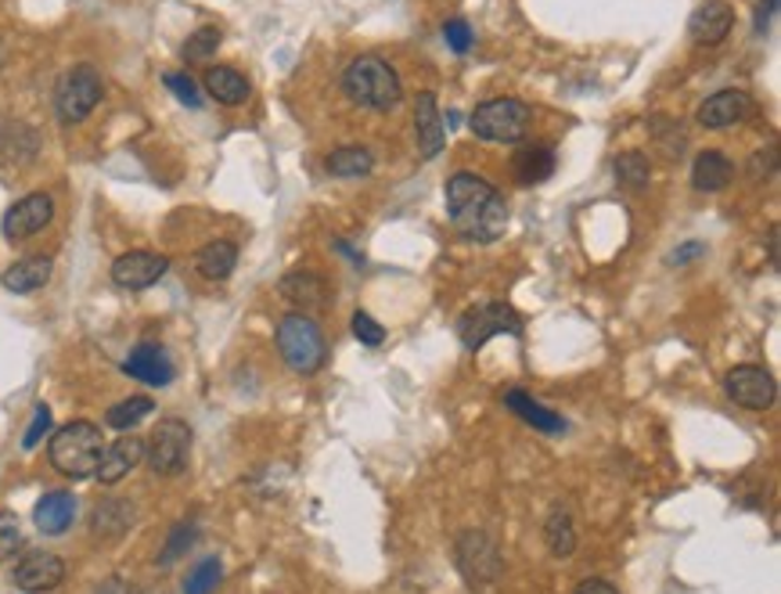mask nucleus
Wrapping results in <instances>:
<instances>
[{
  "label": "nucleus",
  "instance_id": "7c9ffc66",
  "mask_svg": "<svg viewBox=\"0 0 781 594\" xmlns=\"http://www.w3.org/2000/svg\"><path fill=\"white\" fill-rule=\"evenodd\" d=\"M223 580V566L220 559H202L198 566H191V573L184 576V594H213Z\"/></svg>",
  "mask_w": 781,
  "mask_h": 594
},
{
  "label": "nucleus",
  "instance_id": "c9c22d12",
  "mask_svg": "<svg viewBox=\"0 0 781 594\" xmlns=\"http://www.w3.org/2000/svg\"><path fill=\"white\" fill-rule=\"evenodd\" d=\"M443 40H446V47H451L454 55H468V51H473V30H468L465 19L443 22Z\"/></svg>",
  "mask_w": 781,
  "mask_h": 594
},
{
  "label": "nucleus",
  "instance_id": "1a4fd4ad",
  "mask_svg": "<svg viewBox=\"0 0 781 594\" xmlns=\"http://www.w3.org/2000/svg\"><path fill=\"white\" fill-rule=\"evenodd\" d=\"M457 566H462V573L468 584L476 587H487L493 580L501 576V551L493 537H487L482 529H465L462 540H457Z\"/></svg>",
  "mask_w": 781,
  "mask_h": 594
},
{
  "label": "nucleus",
  "instance_id": "393cba45",
  "mask_svg": "<svg viewBox=\"0 0 781 594\" xmlns=\"http://www.w3.org/2000/svg\"><path fill=\"white\" fill-rule=\"evenodd\" d=\"M234 264H238V245L228 242V238H217V242L202 245L198 256H195L198 275L209 278V281H228Z\"/></svg>",
  "mask_w": 781,
  "mask_h": 594
},
{
  "label": "nucleus",
  "instance_id": "a211bd4d",
  "mask_svg": "<svg viewBox=\"0 0 781 594\" xmlns=\"http://www.w3.org/2000/svg\"><path fill=\"white\" fill-rule=\"evenodd\" d=\"M749 116V94L746 91H716L713 97H706L699 108V127L706 130H724L735 127Z\"/></svg>",
  "mask_w": 781,
  "mask_h": 594
},
{
  "label": "nucleus",
  "instance_id": "6e6552de",
  "mask_svg": "<svg viewBox=\"0 0 781 594\" xmlns=\"http://www.w3.org/2000/svg\"><path fill=\"white\" fill-rule=\"evenodd\" d=\"M191 454V426L180 422V418H163L152 436L144 440V457L152 465L155 476H180L184 465H188Z\"/></svg>",
  "mask_w": 781,
  "mask_h": 594
},
{
  "label": "nucleus",
  "instance_id": "72a5a7b5",
  "mask_svg": "<svg viewBox=\"0 0 781 594\" xmlns=\"http://www.w3.org/2000/svg\"><path fill=\"white\" fill-rule=\"evenodd\" d=\"M220 47V30L217 26H202L188 36V44H184V61H206L213 58Z\"/></svg>",
  "mask_w": 781,
  "mask_h": 594
},
{
  "label": "nucleus",
  "instance_id": "ddd939ff",
  "mask_svg": "<svg viewBox=\"0 0 781 594\" xmlns=\"http://www.w3.org/2000/svg\"><path fill=\"white\" fill-rule=\"evenodd\" d=\"M66 580V562L51 551H30L15 566V587L26 594H47Z\"/></svg>",
  "mask_w": 781,
  "mask_h": 594
},
{
  "label": "nucleus",
  "instance_id": "dca6fc26",
  "mask_svg": "<svg viewBox=\"0 0 781 594\" xmlns=\"http://www.w3.org/2000/svg\"><path fill=\"white\" fill-rule=\"evenodd\" d=\"M415 138H418L421 159H436L443 152L446 130H443V116H440L436 94L432 91H421L415 102Z\"/></svg>",
  "mask_w": 781,
  "mask_h": 594
},
{
  "label": "nucleus",
  "instance_id": "ea45409f",
  "mask_svg": "<svg viewBox=\"0 0 781 594\" xmlns=\"http://www.w3.org/2000/svg\"><path fill=\"white\" fill-rule=\"evenodd\" d=\"M576 594H619L609 580H598V576H591V580H584V584L576 587Z\"/></svg>",
  "mask_w": 781,
  "mask_h": 594
},
{
  "label": "nucleus",
  "instance_id": "423d86ee",
  "mask_svg": "<svg viewBox=\"0 0 781 594\" xmlns=\"http://www.w3.org/2000/svg\"><path fill=\"white\" fill-rule=\"evenodd\" d=\"M493 336H523V317H518L504 300H487L457 317V339L465 350H482Z\"/></svg>",
  "mask_w": 781,
  "mask_h": 594
},
{
  "label": "nucleus",
  "instance_id": "f03ea898",
  "mask_svg": "<svg viewBox=\"0 0 781 594\" xmlns=\"http://www.w3.org/2000/svg\"><path fill=\"white\" fill-rule=\"evenodd\" d=\"M342 91L353 105L371 108V113H389L404 102V83L386 58L378 55H361L346 66Z\"/></svg>",
  "mask_w": 781,
  "mask_h": 594
},
{
  "label": "nucleus",
  "instance_id": "b1692460",
  "mask_svg": "<svg viewBox=\"0 0 781 594\" xmlns=\"http://www.w3.org/2000/svg\"><path fill=\"white\" fill-rule=\"evenodd\" d=\"M555 173V148L551 144H526L515 152V180L533 188Z\"/></svg>",
  "mask_w": 781,
  "mask_h": 594
},
{
  "label": "nucleus",
  "instance_id": "5701e85b",
  "mask_svg": "<svg viewBox=\"0 0 781 594\" xmlns=\"http://www.w3.org/2000/svg\"><path fill=\"white\" fill-rule=\"evenodd\" d=\"M206 91L217 97L220 105H245L249 102V80L234 66H213L206 69Z\"/></svg>",
  "mask_w": 781,
  "mask_h": 594
},
{
  "label": "nucleus",
  "instance_id": "39448f33",
  "mask_svg": "<svg viewBox=\"0 0 781 594\" xmlns=\"http://www.w3.org/2000/svg\"><path fill=\"white\" fill-rule=\"evenodd\" d=\"M529 119H533L529 105L518 102V97H490V102H482L473 113L468 127H473V133L482 141L515 144L526 138Z\"/></svg>",
  "mask_w": 781,
  "mask_h": 594
},
{
  "label": "nucleus",
  "instance_id": "2eb2a0df",
  "mask_svg": "<svg viewBox=\"0 0 781 594\" xmlns=\"http://www.w3.org/2000/svg\"><path fill=\"white\" fill-rule=\"evenodd\" d=\"M144 462V440L138 436H119L116 443H108L102 451V462H97V482L102 487H116L119 479H127L133 468Z\"/></svg>",
  "mask_w": 781,
  "mask_h": 594
},
{
  "label": "nucleus",
  "instance_id": "9b49d317",
  "mask_svg": "<svg viewBox=\"0 0 781 594\" xmlns=\"http://www.w3.org/2000/svg\"><path fill=\"white\" fill-rule=\"evenodd\" d=\"M51 217H55V198L44 191H33L8 209L4 220H0V231H4L8 242H22V238H33L36 231H44L51 224Z\"/></svg>",
  "mask_w": 781,
  "mask_h": 594
},
{
  "label": "nucleus",
  "instance_id": "4468645a",
  "mask_svg": "<svg viewBox=\"0 0 781 594\" xmlns=\"http://www.w3.org/2000/svg\"><path fill=\"white\" fill-rule=\"evenodd\" d=\"M731 26H735V11H731L727 0H702L688 19L691 40L702 47H716L721 40H727Z\"/></svg>",
  "mask_w": 781,
  "mask_h": 594
},
{
  "label": "nucleus",
  "instance_id": "f257e3e1",
  "mask_svg": "<svg viewBox=\"0 0 781 594\" xmlns=\"http://www.w3.org/2000/svg\"><path fill=\"white\" fill-rule=\"evenodd\" d=\"M446 213H451V228L462 234L465 242L490 245L498 242L508 228V202L504 195L493 188L479 173H454L446 180Z\"/></svg>",
  "mask_w": 781,
  "mask_h": 594
},
{
  "label": "nucleus",
  "instance_id": "cd10ccee",
  "mask_svg": "<svg viewBox=\"0 0 781 594\" xmlns=\"http://www.w3.org/2000/svg\"><path fill=\"white\" fill-rule=\"evenodd\" d=\"M325 170L331 177H364V173L375 170V155L361 144H346V148H335L325 159Z\"/></svg>",
  "mask_w": 781,
  "mask_h": 594
},
{
  "label": "nucleus",
  "instance_id": "c756f323",
  "mask_svg": "<svg viewBox=\"0 0 781 594\" xmlns=\"http://www.w3.org/2000/svg\"><path fill=\"white\" fill-rule=\"evenodd\" d=\"M152 411H155V400H152V396H130V400L108 407L105 422H108L112 429L127 432V429H133V426H141Z\"/></svg>",
  "mask_w": 781,
  "mask_h": 594
},
{
  "label": "nucleus",
  "instance_id": "bb28decb",
  "mask_svg": "<svg viewBox=\"0 0 781 594\" xmlns=\"http://www.w3.org/2000/svg\"><path fill=\"white\" fill-rule=\"evenodd\" d=\"M504 404L512 407V411L523 418V422H529L533 429H540V432H566L562 415L548 411V407L537 404V400H533V396H526L523 389H512V393H508Z\"/></svg>",
  "mask_w": 781,
  "mask_h": 594
},
{
  "label": "nucleus",
  "instance_id": "0eeeda50",
  "mask_svg": "<svg viewBox=\"0 0 781 594\" xmlns=\"http://www.w3.org/2000/svg\"><path fill=\"white\" fill-rule=\"evenodd\" d=\"M102 94H105V86H102V77H97L94 66H72L55 86V113L61 123L72 127V123H83L94 113L97 102H102Z\"/></svg>",
  "mask_w": 781,
  "mask_h": 594
},
{
  "label": "nucleus",
  "instance_id": "412c9836",
  "mask_svg": "<svg viewBox=\"0 0 781 594\" xmlns=\"http://www.w3.org/2000/svg\"><path fill=\"white\" fill-rule=\"evenodd\" d=\"M51 270H55V259H51V256H26V259H19V264H11L0 281H4L8 292L26 295V292L44 289V284L51 281Z\"/></svg>",
  "mask_w": 781,
  "mask_h": 594
},
{
  "label": "nucleus",
  "instance_id": "f3484780",
  "mask_svg": "<svg viewBox=\"0 0 781 594\" xmlns=\"http://www.w3.org/2000/svg\"><path fill=\"white\" fill-rule=\"evenodd\" d=\"M130 378L144 382V386H170L173 382V361L166 357L163 346L155 342H141L138 350L127 357V364H123Z\"/></svg>",
  "mask_w": 781,
  "mask_h": 594
},
{
  "label": "nucleus",
  "instance_id": "a19ab883",
  "mask_svg": "<svg viewBox=\"0 0 781 594\" xmlns=\"http://www.w3.org/2000/svg\"><path fill=\"white\" fill-rule=\"evenodd\" d=\"M702 253H706V245H702V242H691V245H685V249L674 253V264L680 267V264H688V259H696V256H702Z\"/></svg>",
  "mask_w": 781,
  "mask_h": 594
},
{
  "label": "nucleus",
  "instance_id": "e433bc0d",
  "mask_svg": "<svg viewBox=\"0 0 781 594\" xmlns=\"http://www.w3.org/2000/svg\"><path fill=\"white\" fill-rule=\"evenodd\" d=\"M353 336L361 339L364 346H382V342H386V328H382L371 314L357 311L353 314Z\"/></svg>",
  "mask_w": 781,
  "mask_h": 594
},
{
  "label": "nucleus",
  "instance_id": "6ab92c4d",
  "mask_svg": "<svg viewBox=\"0 0 781 594\" xmlns=\"http://www.w3.org/2000/svg\"><path fill=\"white\" fill-rule=\"evenodd\" d=\"M72 519H77V498H72L69 490L44 493V498L36 501V509H33V523L47 537H61L72 526Z\"/></svg>",
  "mask_w": 781,
  "mask_h": 594
},
{
  "label": "nucleus",
  "instance_id": "20e7f679",
  "mask_svg": "<svg viewBox=\"0 0 781 594\" xmlns=\"http://www.w3.org/2000/svg\"><path fill=\"white\" fill-rule=\"evenodd\" d=\"M278 353L295 375H317L328 357V346H325V336H320L317 321L300 311L284 314L278 321Z\"/></svg>",
  "mask_w": 781,
  "mask_h": 594
},
{
  "label": "nucleus",
  "instance_id": "2f4dec72",
  "mask_svg": "<svg viewBox=\"0 0 781 594\" xmlns=\"http://www.w3.org/2000/svg\"><path fill=\"white\" fill-rule=\"evenodd\" d=\"M616 177L619 184H627V188H644L652 177V170H649V159L638 155V152H627V155H619L616 159Z\"/></svg>",
  "mask_w": 781,
  "mask_h": 594
},
{
  "label": "nucleus",
  "instance_id": "7ed1b4c3",
  "mask_svg": "<svg viewBox=\"0 0 781 594\" xmlns=\"http://www.w3.org/2000/svg\"><path fill=\"white\" fill-rule=\"evenodd\" d=\"M105 436L94 422H69L61 426L51 436V465L61 476L69 479H91L97 473V462H102Z\"/></svg>",
  "mask_w": 781,
  "mask_h": 594
},
{
  "label": "nucleus",
  "instance_id": "473e14b6",
  "mask_svg": "<svg viewBox=\"0 0 781 594\" xmlns=\"http://www.w3.org/2000/svg\"><path fill=\"white\" fill-rule=\"evenodd\" d=\"M195 526L191 523H177V526H173L170 529V537H166V544H163V551H159V559H155V566H173V562H177L180 559V555L184 551H188L191 548V544H195Z\"/></svg>",
  "mask_w": 781,
  "mask_h": 594
},
{
  "label": "nucleus",
  "instance_id": "4be33fe9",
  "mask_svg": "<svg viewBox=\"0 0 781 594\" xmlns=\"http://www.w3.org/2000/svg\"><path fill=\"white\" fill-rule=\"evenodd\" d=\"M731 177H735V166H731V159L724 152H716V148H710V152H699L696 155V163H691V184H696L699 191H724Z\"/></svg>",
  "mask_w": 781,
  "mask_h": 594
},
{
  "label": "nucleus",
  "instance_id": "c85d7f7f",
  "mask_svg": "<svg viewBox=\"0 0 781 594\" xmlns=\"http://www.w3.org/2000/svg\"><path fill=\"white\" fill-rule=\"evenodd\" d=\"M544 537H548V551L555 555V559H569V555L576 551V529H573V519H569L566 509H555L548 515Z\"/></svg>",
  "mask_w": 781,
  "mask_h": 594
},
{
  "label": "nucleus",
  "instance_id": "9d476101",
  "mask_svg": "<svg viewBox=\"0 0 781 594\" xmlns=\"http://www.w3.org/2000/svg\"><path fill=\"white\" fill-rule=\"evenodd\" d=\"M724 389L727 396L735 400L738 407L746 411H767L774 404L778 386H774V375L767 368H756V364H738L727 371L724 378Z\"/></svg>",
  "mask_w": 781,
  "mask_h": 594
},
{
  "label": "nucleus",
  "instance_id": "a878e982",
  "mask_svg": "<svg viewBox=\"0 0 781 594\" xmlns=\"http://www.w3.org/2000/svg\"><path fill=\"white\" fill-rule=\"evenodd\" d=\"M130 523H133V509L127 501H102L91 515L94 537H102V540H119L130 529Z\"/></svg>",
  "mask_w": 781,
  "mask_h": 594
},
{
  "label": "nucleus",
  "instance_id": "f704fd0d",
  "mask_svg": "<svg viewBox=\"0 0 781 594\" xmlns=\"http://www.w3.org/2000/svg\"><path fill=\"white\" fill-rule=\"evenodd\" d=\"M15 551H22V523L19 515L0 512V559H11Z\"/></svg>",
  "mask_w": 781,
  "mask_h": 594
},
{
  "label": "nucleus",
  "instance_id": "58836bf2",
  "mask_svg": "<svg viewBox=\"0 0 781 594\" xmlns=\"http://www.w3.org/2000/svg\"><path fill=\"white\" fill-rule=\"evenodd\" d=\"M47 429H51V407L40 404V407L33 411V422H30V429H26V436H22V447L33 451L36 443L47 436Z\"/></svg>",
  "mask_w": 781,
  "mask_h": 594
},
{
  "label": "nucleus",
  "instance_id": "f8f14e48",
  "mask_svg": "<svg viewBox=\"0 0 781 594\" xmlns=\"http://www.w3.org/2000/svg\"><path fill=\"white\" fill-rule=\"evenodd\" d=\"M166 270H170L166 256L133 249V253H123L116 264H112V281L127 292H141V289H152L155 281H163Z\"/></svg>",
  "mask_w": 781,
  "mask_h": 594
},
{
  "label": "nucleus",
  "instance_id": "aec40b11",
  "mask_svg": "<svg viewBox=\"0 0 781 594\" xmlns=\"http://www.w3.org/2000/svg\"><path fill=\"white\" fill-rule=\"evenodd\" d=\"M278 292L292 306L314 311V306H325V300H328V281L317 278L314 270H289V275L278 281Z\"/></svg>",
  "mask_w": 781,
  "mask_h": 594
},
{
  "label": "nucleus",
  "instance_id": "4c0bfd02",
  "mask_svg": "<svg viewBox=\"0 0 781 594\" xmlns=\"http://www.w3.org/2000/svg\"><path fill=\"white\" fill-rule=\"evenodd\" d=\"M163 83L170 86V91L173 94H177L180 97V102L184 105H188V108H198V105H202V97H198V86L191 83V77H188V72H166V77H163Z\"/></svg>",
  "mask_w": 781,
  "mask_h": 594
}]
</instances>
